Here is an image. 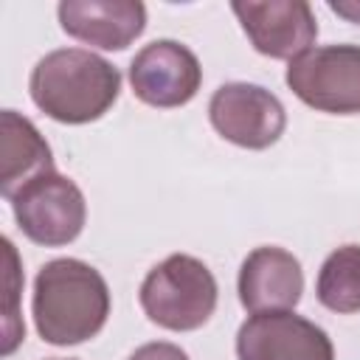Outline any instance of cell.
I'll return each instance as SVG.
<instances>
[{"label":"cell","mask_w":360,"mask_h":360,"mask_svg":"<svg viewBox=\"0 0 360 360\" xmlns=\"http://www.w3.org/2000/svg\"><path fill=\"white\" fill-rule=\"evenodd\" d=\"M34 323L45 343L76 346L96 338L110 315L104 276L82 259H53L34 278Z\"/></svg>","instance_id":"1"},{"label":"cell","mask_w":360,"mask_h":360,"mask_svg":"<svg viewBox=\"0 0 360 360\" xmlns=\"http://www.w3.org/2000/svg\"><path fill=\"white\" fill-rule=\"evenodd\" d=\"M28 90L48 118L59 124H90L115 104L121 73L93 51L56 48L34 65Z\"/></svg>","instance_id":"2"},{"label":"cell","mask_w":360,"mask_h":360,"mask_svg":"<svg viewBox=\"0 0 360 360\" xmlns=\"http://www.w3.org/2000/svg\"><path fill=\"white\" fill-rule=\"evenodd\" d=\"M138 298L152 323L169 332H194L214 315L217 278L200 259L172 253L146 273Z\"/></svg>","instance_id":"3"},{"label":"cell","mask_w":360,"mask_h":360,"mask_svg":"<svg viewBox=\"0 0 360 360\" xmlns=\"http://www.w3.org/2000/svg\"><path fill=\"white\" fill-rule=\"evenodd\" d=\"M287 87L312 110L360 112V45H318L287 65Z\"/></svg>","instance_id":"4"},{"label":"cell","mask_w":360,"mask_h":360,"mask_svg":"<svg viewBox=\"0 0 360 360\" xmlns=\"http://www.w3.org/2000/svg\"><path fill=\"white\" fill-rule=\"evenodd\" d=\"M8 202L20 231L42 248H62L73 242L87 219L82 188L56 169L22 186Z\"/></svg>","instance_id":"5"},{"label":"cell","mask_w":360,"mask_h":360,"mask_svg":"<svg viewBox=\"0 0 360 360\" xmlns=\"http://www.w3.org/2000/svg\"><path fill=\"white\" fill-rule=\"evenodd\" d=\"M208 118L225 141L242 149H267L287 127L281 101L250 82H228L217 87L208 101Z\"/></svg>","instance_id":"6"},{"label":"cell","mask_w":360,"mask_h":360,"mask_svg":"<svg viewBox=\"0 0 360 360\" xmlns=\"http://www.w3.org/2000/svg\"><path fill=\"white\" fill-rule=\"evenodd\" d=\"M202 82L200 59L177 39H155L143 45L129 62L132 93L160 110L188 104Z\"/></svg>","instance_id":"7"},{"label":"cell","mask_w":360,"mask_h":360,"mask_svg":"<svg viewBox=\"0 0 360 360\" xmlns=\"http://www.w3.org/2000/svg\"><path fill=\"white\" fill-rule=\"evenodd\" d=\"M239 360H335L329 335L312 321L281 312H256L236 332Z\"/></svg>","instance_id":"8"},{"label":"cell","mask_w":360,"mask_h":360,"mask_svg":"<svg viewBox=\"0 0 360 360\" xmlns=\"http://www.w3.org/2000/svg\"><path fill=\"white\" fill-rule=\"evenodd\" d=\"M250 45L270 59H295L312 48L318 37L315 11L304 0H264L231 6Z\"/></svg>","instance_id":"9"},{"label":"cell","mask_w":360,"mask_h":360,"mask_svg":"<svg viewBox=\"0 0 360 360\" xmlns=\"http://www.w3.org/2000/svg\"><path fill=\"white\" fill-rule=\"evenodd\" d=\"M56 14L68 37L101 51H124L146 28V6L138 0H65Z\"/></svg>","instance_id":"10"},{"label":"cell","mask_w":360,"mask_h":360,"mask_svg":"<svg viewBox=\"0 0 360 360\" xmlns=\"http://www.w3.org/2000/svg\"><path fill=\"white\" fill-rule=\"evenodd\" d=\"M301 262L290 250L278 245H262L245 256L239 267V301L250 315L292 309L301 301Z\"/></svg>","instance_id":"11"},{"label":"cell","mask_w":360,"mask_h":360,"mask_svg":"<svg viewBox=\"0 0 360 360\" xmlns=\"http://www.w3.org/2000/svg\"><path fill=\"white\" fill-rule=\"evenodd\" d=\"M53 172V155L39 129L20 112H0V194L11 200L39 174Z\"/></svg>","instance_id":"12"},{"label":"cell","mask_w":360,"mask_h":360,"mask_svg":"<svg viewBox=\"0 0 360 360\" xmlns=\"http://www.w3.org/2000/svg\"><path fill=\"white\" fill-rule=\"evenodd\" d=\"M315 292L332 312H360V245H343L323 259Z\"/></svg>","instance_id":"13"},{"label":"cell","mask_w":360,"mask_h":360,"mask_svg":"<svg viewBox=\"0 0 360 360\" xmlns=\"http://www.w3.org/2000/svg\"><path fill=\"white\" fill-rule=\"evenodd\" d=\"M20 290H22V270H20V256L11 239L3 236V340H0V354L8 357L22 340H25V326L20 318Z\"/></svg>","instance_id":"14"},{"label":"cell","mask_w":360,"mask_h":360,"mask_svg":"<svg viewBox=\"0 0 360 360\" xmlns=\"http://www.w3.org/2000/svg\"><path fill=\"white\" fill-rule=\"evenodd\" d=\"M127 360H188V354H186L180 346H174V343L155 340V343L138 346Z\"/></svg>","instance_id":"15"},{"label":"cell","mask_w":360,"mask_h":360,"mask_svg":"<svg viewBox=\"0 0 360 360\" xmlns=\"http://www.w3.org/2000/svg\"><path fill=\"white\" fill-rule=\"evenodd\" d=\"M329 8H332L335 14L352 20V22H360V3H332Z\"/></svg>","instance_id":"16"}]
</instances>
